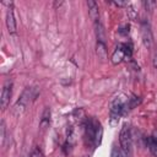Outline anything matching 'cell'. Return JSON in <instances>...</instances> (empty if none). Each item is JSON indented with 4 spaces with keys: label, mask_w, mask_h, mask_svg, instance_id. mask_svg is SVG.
I'll use <instances>...</instances> for the list:
<instances>
[{
    "label": "cell",
    "mask_w": 157,
    "mask_h": 157,
    "mask_svg": "<svg viewBox=\"0 0 157 157\" xmlns=\"http://www.w3.org/2000/svg\"><path fill=\"white\" fill-rule=\"evenodd\" d=\"M128 99L129 98L126 96H124V94L115 96L112 99L110 108H109V112H110V125L112 126H115L118 124L120 115L125 112L126 105H128Z\"/></svg>",
    "instance_id": "cell-1"
},
{
    "label": "cell",
    "mask_w": 157,
    "mask_h": 157,
    "mask_svg": "<svg viewBox=\"0 0 157 157\" xmlns=\"http://www.w3.org/2000/svg\"><path fill=\"white\" fill-rule=\"evenodd\" d=\"M102 126L101 123L96 119H90L86 125V137L88 139V142L93 146H98L102 140Z\"/></svg>",
    "instance_id": "cell-2"
},
{
    "label": "cell",
    "mask_w": 157,
    "mask_h": 157,
    "mask_svg": "<svg viewBox=\"0 0 157 157\" xmlns=\"http://www.w3.org/2000/svg\"><path fill=\"white\" fill-rule=\"evenodd\" d=\"M119 141H120V147L121 151L129 156L131 155L132 151V134H131V129L129 125H124L121 128L120 135H119Z\"/></svg>",
    "instance_id": "cell-3"
},
{
    "label": "cell",
    "mask_w": 157,
    "mask_h": 157,
    "mask_svg": "<svg viewBox=\"0 0 157 157\" xmlns=\"http://www.w3.org/2000/svg\"><path fill=\"white\" fill-rule=\"evenodd\" d=\"M36 96H37V90L33 88V87H27V88L22 92L20 99L16 102V104H15V107H13V110L21 113V112L25 110V108L36 98Z\"/></svg>",
    "instance_id": "cell-4"
},
{
    "label": "cell",
    "mask_w": 157,
    "mask_h": 157,
    "mask_svg": "<svg viewBox=\"0 0 157 157\" xmlns=\"http://www.w3.org/2000/svg\"><path fill=\"white\" fill-rule=\"evenodd\" d=\"M130 58H131V45L124 43L117 47V49L112 55V61L113 64H119L124 59H130Z\"/></svg>",
    "instance_id": "cell-5"
},
{
    "label": "cell",
    "mask_w": 157,
    "mask_h": 157,
    "mask_svg": "<svg viewBox=\"0 0 157 157\" xmlns=\"http://www.w3.org/2000/svg\"><path fill=\"white\" fill-rule=\"evenodd\" d=\"M141 38H142V43L144 45L150 49L152 47V42H153V37H152V32H151V27L148 25V22L144 21L141 23Z\"/></svg>",
    "instance_id": "cell-6"
},
{
    "label": "cell",
    "mask_w": 157,
    "mask_h": 157,
    "mask_svg": "<svg viewBox=\"0 0 157 157\" xmlns=\"http://www.w3.org/2000/svg\"><path fill=\"white\" fill-rule=\"evenodd\" d=\"M11 96H12V82L7 81V82H5V85L2 87V91H1L0 102H1V108L2 109L7 108V105L10 103V99H11Z\"/></svg>",
    "instance_id": "cell-7"
},
{
    "label": "cell",
    "mask_w": 157,
    "mask_h": 157,
    "mask_svg": "<svg viewBox=\"0 0 157 157\" xmlns=\"http://www.w3.org/2000/svg\"><path fill=\"white\" fill-rule=\"evenodd\" d=\"M5 22H6V27H7L9 33H10V34H15L16 31H17V26H16V20H15V15H13L12 7L7 9Z\"/></svg>",
    "instance_id": "cell-8"
},
{
    "label": "cell",
    "mask_w": 157,
    "mask_h": 157,
    "mask_svg": "<svg viewBox=\"0 0 157 157\" xmlns=\"http://www.w3.org/2000/svg\"><path fill=\"white\" fill-rule=\"evenodd\" d=\"M87 6H88V15L91 17V20L94 23L99 22V10H98V5L96 1L93 0H88L87 1Z\"/></svg>",
    "instance_id": "cell-9"
},
{
    "label": "cell",
    "mask_w": 157,
    "mask_h": 157,
    "mask_svg": "<svg viewBox=\"0 0 157 157\" xmlns=\"http://www.w3.org/2000/svg\"><path fill=\"white\" fill-rule=\"evenodd\" d=\"M147 144H148V148L151 151V153L157 157V131H155L148 139H147Z\"/></svg>",
    "instance_id": "cell-10"
},
{
    "label": "cell",
    "mask_w": 157,
    "mask_h": 157,
    "mask_svg": "<svg viewBox=\"0 0 157 157\" xmlns=\"http://www.w3.org/2000/svg\"><path fill=\"white\" fill-rule=\"evenodd\" d=\"M97 54L98 56H101L102 59L107 58V50H105V44L104 42H98L97 40Z\"/></svg>",
    "instance_id": "cell-11"
},
{
    "label": "cell",
    "mask_w": 157,
    "mask_h": 157,
    "mask_svg": "<svg viewBox=\"0 0 157 157\" xmlns=\"http://www.w3.org/2000/svg\"><path fill=\"white\" fill-rule=\"evenodd\" d=\"M50 121V109L47 107L43 112V115H42V119H40V126L43 128L44 125H48Z\"/></svg>",
    "instance_id": "cell-12"
},
{
    "label": "cell",
    "mask_w": 157,
    "mask_h": 157,
    "mask_svg": "<svg viewBox=\"0 0 157 157\" xmlns=\"http://www.w3.org/2000/svg\"><path fill=\"white\" fill-rule=\"evenodd\" d=\"M142 5L145 6V10H146V11L152 12V10H153L155 6H156V1H150V0H147V1H144Z\"/></svg>",
    "instance_id": "cell-13"
},
{
    "label": "cell",
    "mask_w": 157,
    "mask_h": 157,
    "mask_svg": "<svg viewBox=\"0 0 157 157\" xmlns=\"http://www.w3.org/2000/svg\"><path fill=\"white\" fill-rule=\"evenodd\" d=\"M118 32H119V34H123V36L129 34V25H124V26H121V27L118 29Z\"/></svg>",
    "instance_id": "cell-14"
},
{
    "label": "cell",
    "mask_w": 157,
    "mask_h": 157,
    "mask_svg": "<svg viewBox=\"0 0 157 157\" xmlns=\"http://www.w3.org/2000/svg\"><path fill=\"white\" fill-rule=\"evenodd\" d=\"M31 157H44V156H43V152H42L38 147H36V148L33 150V152L31 153Z\"/></svg>",
    "instance_id": "cell-15"
},
{
    "label": "cell",
    "mask_w": 157,
    "mask_h": 157,
    "mask_svg": "<svg viewBox=\"0 0 157 157\" xmlns=\"http://www.w3.org/2000/svg\"><path fill=\"white\" fill-rule=\"evenodd\" d=\"M152 64H153V69L157 71V48L153 53V56H152Z\"/></svg>",
    "instance_id": "cell-16"
},
{
    "label": "cell",
    "mask_w": 157,
    "mask_h": 157,
    "mask_svg": "<svg viewBox=\"0 0 157 157\" xmlns=\"http://www.w3.org/2000/svg\"><path fill=\"white\" fill-rule=\"evenodd\" d=\"M114 153H115V156H114V157H128V156H126L123 151H120V150H118V151L115 150V151H114Z\"/></svg>",
    "instance_id": "cell-17"
},
{
    "label": "cell",
    "mask_w": 157,
    "mask_h": 157,
    "mask_svg": "<svg viewBox=\"0 0 157 157\" xmlns=\"http://www.w3.org/2000/svg\"><path fill=\"white\" fill-rule=\"evenodd\" d=\"M113 4H114V5H117V6H125V5H128V2H126V1H114Z\"/></svg>",
    "instance_id": "cell-18"
},
{
    "label": "cell",
    "mask_w": 157,
    "mask_h": 157,
    "mask_svg": "<svg viewBox=\"0 0 157 157\" xmlns=\"http://www.w3.org/2000/svg\"><path fill=\"white\" fill-rule=\"evenodd\" d=\"M61 4H63V1H59V2H55V4H54V5H55V6H60V5H61Z\"/></svg>",
    "instance_id": "cell-19"
}]
</instances>
